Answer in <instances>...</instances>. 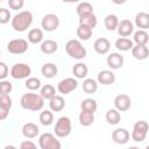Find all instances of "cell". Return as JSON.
Instances as JSON below:
<instances>
[{"label": "cell", "instance_id": "obj_9", "mask_svg": "<svg viewBox=\"0 0 149 149\" xmlns=\"http://www.w3.org/2000/svg\"><path fill=\"white\" fill-rule=\"evenodd\" d=\"M58 26H59V17L52 13L45 14L41 21V27L43 28V30L49 31V33L56 30Z\"/></svg>", "mask_w": 149, "mask_h": 149}, {"label": "cell", "instance_id": "obj_20", "mask_svg": "<svg viewBox=\"0 0 149 149\" xmlns=\"http://www.w3.org/2000/svg\"><path fill=\"white\" fill-rule=\"evenodd\" d=\"M135 24L140 30H146L149 28V14L144 12H140L135 16Z\"/></svg>", "mask_w": 149, "mask_h": 149}, {"label": "cell", "instance_id": "obj_18", "mask_svg": "<svg viewBox=\"0 0 149 149\" xmlns=\"http://www.w3.org/2000/svg\"><path fill=\"white\" fill-rule=\"evenodd\" d=\"M132 55L135 59L139 61H144L148 58L149 55V49L147 45H134L132 48Z\"/></svg>", "mask_w": 149, "mask_h": 149}, {"label": "cell", "instance_id": "obj_21", "mask_svg": "<svg viewBox=\"0 0 149 149\" xmlns=\"http://www.w3.org/2000/svg\"><path fill=\"white\" fill-rule=\"evenodd\" d=\"M57 72H58V68L54 63H44L41 68V73L43 74V77L48 79L54 78L57 74Z\"/></svg>", "mask_w": 149, "mask_h": 149}, {"label": "cell", "instance_id": "obj_44", "mask_svg": "<svg viewBox=\"0 0 149 149\" xmlns=\"http://www.w3.org/2000/svg\"><path fill=\"white\" fill-rule=\"evenodd\" d=\"M8 114H9V111H7V109H5V108L0 107V121L6 120V119H7V116H8Z\"/></svg>", "mask_w": 149, "mask_h": 149}, {"label": "cell", "instance_id": "obj_40", "mask_svg": "<svg viewBox=\"0 0 149 149\" xmlns=\"http://www.w3.org/2000/svg\"><path fill=\"white\" fill-rule=\"evenodd\" d=\"M12 98L9 97V94H6V95H0V107L9 111L12 108Z\"/></svg>", "mask_w": 149, "mask_h": 149}, {"label": "cell", "instance_id": "obj_41", "mask_svg": "<svg viewBox=\"0 0 149 149\" xmlns=\"http://www.w3.org/2000/svg\"><path fill=\"white\" fill-rule=\"evenodd\" d=\"M23 5H24V1H23V0H9V1H8V6H9V8L13 9V10H19V9H21V8L23 7Z\"/></svg>", "mask_w": 149, "mask_h": 149}, {"label": "cell", "instance_id": "obj_46", "mask_svg": "<svg viewBox=\"0 0 149 149\" xmlns=\"http://www.w3.org/2000/svg\"><path fill=\"white\" fill-rule=\"evenodd\" d=\"M127 149H140V148L136 147V146H132V147H129V148H127Z\"/></svg>", "mask_w": 149, "mask_h": 149}, {"label": "cell", "instance_id": "obj_2", "mask_svg": "<svg viewBox=\"0 0 149 149\" xmlns=\"http://www.w3.org/2000/svg\"><path fill=\"white\" fill-rule=\"evenodd\" d=\"M20 105L24 109L38 112L44 106V99L37 93H24L20 99Z\"/></svg>", "mask_w": 149, "mask_h": 149}, {"label": "cell", "instance_id": "obj_42", "mask_svg": "<svg viewBox=\"0 0 149 149\" xmlns=\"http://www.w3.org/2000/svg\"><path fill=\"white\" fill-rule=\"evenodd\" d=\"M9 73L8 65L5 62H0V80H5Z\"/></svg>", "mask_w": 149, "mask_h": 149}, {"label": "cell", "instance_id": "obj_37", "mask_svg": "<svg viewBox=\"0 0 149 149\" xmlns=\"http://www.w3.org/2000/svg\"><path fill=\"white\" fill-rule=\"evenodd\" d=\"M24 85L28 90L30 91H36L38 88H41V80L37 77H29L26 79Z\"/></svg>", "mask_w": 149, "mask_h": 149}, {"label": "cell", "instance_id": "obj_31", "mask_svg": "<svg viewBox=\"0 0 149 149\" xmlns=\"http://www.w3.org/2000/svg\"><path fill=\"white\" fill-rule=\"evenodd\" d=\"M77 36L79 40L81 41H87L92 37V34H93V29L84 26V24H79L78 28H77Z\"/></svg>", "mask_w": 149, "mask_h": 149}, {"label": "cell", "instance_id": "obj_48", "mask_svg": "<svg viewBox=\"0 0 149 149\" xmlns=\"http://www.w3.org/2000/svg\"><path fill=\"white\" fill-rule=\"evenodd\" d=\"M0 55H1V50H0Z\"/></svg>", "mask_w": 149, "mask_h": 149}, {"label": "cell", "instance_id": "obj_7", "mask_svg": "<svg viewBox=\"0 0 149 149\" xmlns=\"http://www.w3.org/2000/svg\"><path fill=\"white\" fill-rule=\"evenodd\" d=\"M9 74L14 79H27L31 74V69L26 63H16L10 68Z\"/></svg>", "mask_w": 149, "mask_h": 149}, {"label": "cell", "instance_id": "obj_19", "mask_svg": "<svg viewBox=\"0 0 149 149\" xmlns=\"http://www.w3.org/2000/svg\"><path fill=\"white\" fill-rule=\"evenodd\" d=\"M49 107L51 112H61L65 107V100L62 95H55L49 100Z\"/></svg>", "mask_w": 149, "mask_h": 149}, {"label": "cell", "instance_id": "obj_10", "mask_svg": "<svg viewBox=\"0 0 149 149\" xmlns=\"http://www.w3.org/2000/svg\"><path fill=\"white\" fill-rule=\"evenodd\" d=\"M77 87H78V81H77V79L71 78V77L65 78V79H62V80L58 83V85H57V90H58V92L62 93V94H69V93H71L72 91H74Z\"/></svg>", "mask_w": 149, "mask_h": 149}, {"label": "cell", "instance_id": "obj_12", "mask_svg": "<svg viewBox=\"0 0 149 149\" xmlns=\"http://www.w3.org/2000/svg\"><path fill=\"white\" fill-rule=\"evenodd\" d=\"M116 30H118V34L121 37H127L128 38V36H130L134 33V24H133V22L130 20L125 19V20L119 21Z\"/></svg>", "mask_w": 149, "mask_h": 149}, {"label": "cell", "instance_id": "obj_33", "mask_svg": "<svg viewBox=\"0 0 149 149\" xmlns=\"http://www.w3.org/2000/svg\"><path fill=\"white\" fill-rule=\"evenodd\" d=\"M121 120L120 112H118L115 108H111L106 112V121L109 125H118Z\"/></svg>", "mask_w": 149, "mask_h": 149}, {"label": "cell", "instance_id": "obj_22", "mask_svg": "<svg viewBox=\"0 0 149 149\" xmlns=\"http://www.w3.org/2000/svg\"><path fill=\"white\" fill-rule=\"evenodd\" d=\"M41 51L45 55H51L58 50V43L54 40H45L41 43Z\"/></svg>", "mask_w": 149, "mask_h": 149}, {"label": "cell", "instance_id": "obj_1", "mask_svg": "<svg viewBox=\"0 0 149 149\" xmlns=\"http://www.w3.org/2000/svg\"><path fill=\"white\" fill-rule=\"evenodd\" d=\"M12 28L15 31L23 33L26 31L33 23V14L29 10H22L16 13L12 17Z\"/></svg>", "mask_w": 149, "mask_h": 149}, {"label": "cell", "instance_id": "obj_13", "mask_svg": "<svg viewBox=\"0 0 149 149\" xmlns=\"http://www.w3.org/2000/svg\"><path fill=\"white\" fill-rule=\"evenodd\" d=\"M130 139V134L126 128H116L112 133V140L116 144H126Z\"/></svg>", "mask_w": 149, "mask_h": 149}, {"label": "cell", "instance_id": "obj_45", "mask_svg": "<svg viewBox=\"0 0 149 149\" xmlns=\"http://www.w3.org/2000/svg\"><path fill=\"white\" fill-rule=\"evenodd\" d=\"M3 149H16V147H14V146H12V144H8V146H6Z\"/></svg>", "mask_w": 149, "mask_h": 149}, {"label": "cell", "instance_id": "obj_5", "mask_svg": "<svg viewBox=\"0 0 149 149\" xmlns=\"http://www.w3.org/2000/svg\"><path fill=\"white\" fill-rule=\"evenodd\" d=\"M38 146L41 149H61L62 144L57 137L51 133H43L38 137Z\"/></svg>", "mask_w": 149, "mask_h": 149}, {"label": "cell", "instance_id": "obj_39", "mask_svg": "<svg viewBox=\"0 0 149 149\" xmlns=\"http://www.w3.org/2000/svg\"><path fill=\"white\" fill-rule=\"evenodd\" d=\"M9 20H12V15H10L9 9H7L5 7H1L0 8V23L6 24V23L9 22Z\"/></svg>", "mask_w": 149, "mask_h": 149}, {"label": "cell", "instance_id": "obj_25", "mask_svg": "<svg viewBox=\"0 0 149 149\" xmlns=\"http://www.w3.org/2000/svg\"><path fill=\"white\" fill-rule=\"evenodd\" d=\"M134 47V43L130 38H127V37H119L116 41H115V48L118 50H121V51H128V50H132V48Z\"/></svg>", "mask_w": 149, "mask_h": 149}, {"label": "cell", "instance_id": "obj_38", "mask_svg": "<svg viewBox=\"0 0 149 149\" xmlns=\"http://www.w3.org/2000/svg\"><path fill=\"white\" fill-rule=\"evenodd\" d=\"M13 90V84L9 80H0V95L9 94Z\"/></svg>", "mask_w": 149, "mask_h": 149}, {"label": "cell", "instance_id": "obj_29", "mask_svg": "<svg viewBox=\"0 0 149 149\" xmlns=\"http://www.w3.org/2000/svg\"><path fill=\"white\" fill-rule=\"evenodd\" d=\"M81 87H83V91L87 94L95 93L97 90H98V81L92 79V78H86V79H84V83H83Z\"/></svg>", "mask_w": 149, "mask_h": 149}, {"label": "cell", "instance_id": "obj_11", "mask_svg": "<svg viewBox=\"0 0 149 149\" xmlns=\"http://www.w3.org/2000/svg\"><path fill=\"white\" fill-rule=\"evenodd\" d=\"M114 107L118 112H126L132 107V99L127 94H118L114 98Z\"/></svg>", "mask_w": 149, "mask_h": 149}, {"label": "cell", "instance_id": "obj_17", "mask_svg": "<svg viewBox=\"0 0 149 149\" xmlns=\"http://www.w3.org/2000/svg\"><path fill=\"white\" fill-rule=\"evenodd\" d=\"M97 80L99 84L102 85H112L115 81V74L109 70H102L98 73Z\"/></svg>", "mask_w": 149, "mask_h": 149}, {"label": "cell", "instance_id": "obj_4", "mask_svg": "<svg viewBox=\"0 0 149 149\" xmlns=\"http://www.w3.org/2000/svg\"><path fill=\"white\" fill-rule=\"evenodd\" d=\"M72 126H71V120L69 116H61L58 118V120L56 121V125L54 127V132L55 135L57 137H68L71 133Z\"/></svg>", "mask_w": 149, "mask_h": 149}, {"label": "cell", "instance_id": "obj_16", "mask_svg": "<svg viewBox=\"0 0 149 149\" xmlns=\"http://www.w3.org/2000/svg\"><path fill=\"white\" fill-rule=\"evenodd\" d=\"M22 135L26 137V139H34L40 133V128L37 125L33 123V122H27L22 126Z\"/></svg>", "mask_w": 149, "mask_h": 149}, {"label": "cell", "instance_id": "obj_3", "mask_svg": "<svg viewBox=\"0 0 149 149\" xmlns=\"http://www.w3.org/2000/svg\"><path fill=\"white\" fill-rule=\"evenodd\" d=\"M65 51L71 58H74L78 61L85 58L87 54L85 47H83V44L78 40H69L65 44Z\"/></svg>", "mask_w": 149, "mask_h": 149}, {"label": "cell", "instance_id": "obj_26", "mask_svg": "<svg viewBox=\"0 0 149 149\" xmlns=\"http://www.w3.org/2000/svg\"><path fill=\"white\" fill-rule=\"evenodd\" d=\"M28 41L33 44L41 43L43 41V31L40 28H33L28 33Z\"/></svg>", "mask_w": 149, "mask_h": 149}, {"label": "cell", "instance_id": "obj_36", "mask_svg": "<svg viewBox=\"0 0 149 149\" xmlns=\"http://www.w3.org/2000/svg\"><path fill=\"white\" fill-rule=\"evenodd\" d=\"M40 122L43 126H50L54 121V114L50 109H44L40 113Z\"/></svg>", "mask_w": 149, "mask_h": 149}, {"label": "cell", "instance_id": "obj_47", "mask_svg": "<svg viewBox=\"0 0 149 149\" xmlns=\"http://www.w3.org/2000/svg\"><path fill=\"white\" fill-rule=\"evenodd\" d=\"M144 149H149V146H147V147H146V148H144Z\"/></svg>", "mask_w": 149, "mask_h": 149}, {"label": "cell", "instance_id": "obj_32", "mask_svg": "<svg viewBox=\"0 0 149 149\" xmlns=\"http://www.w3.org/2000/svg\"><path fill=\"white\" fill-rule=\"evenodd\" d=\"M40 95L44 99V100H50L51 98H54L56 95V90L52 85L50 84H45L41 87L40 90Z\"/></svg>", "mask_w": 149, "mask_h": 149}, {"label": "cell", "instance_id": "obj_6", "mask_svg": "<svg viewBox=\"0 0 149 149\" xmlns=\"http://www.w3.org/2000/svg\"><path fill=\"white\" fill-rule=\"evenodd\" d=\"M148 129H149L148 122L144 121V120H140V121L134 123L133 132H132L130 136L135 142H143L146 140V137H147Z\"/></svg>", "mask_w": 149, "mask_h": 149}, {"label": "cell", "instance_id": "obj_34", "mask_svg": "<svg viewBox=\"0 0 149 149\" xmlns=\"http://www.w3.org/2000/svg\"><path fill=\"white\" fill-rule=\"evenodd\" d=\"M97 23H98V19L94 14H90V15H86L84 17H79V24H84L91 29L95 28Z\"/></svg>", "mask_w": 149, "mask_h": 149}, {"label": "cell", "instance_id": "obj_15", "mask_svg": "<svg viewBox=\"0 0 149 149\" xmlns=\"http://www.w3.org/2000/svg\"><path fill=\"white\" fill-rule=\"evenodd\" d=\"M123 56H121V54L119 52H112L107 56V65L112 69V70H119L122 68L123 65Z\"/></svg>", "mask_w": 149, "mask_h": 149}, {"label": "cell", "instance_id": "obj_35", "mask_svg": "<svg viewBox=\"0 0 149 149\" xmlns=\"http://www.w3.org/2000/svg\"><path fill=\"white\" fill-rule=\"evenodd\" d=\"M94 122V114L87 112H80L79 114V123L84 127H88Z\"/></svg>", "mask_w": 149, "mask_h": 149}, {"label": "cell", "instance_id": "obj_8", "mask_svg": "<svg viewBox=\"0 0 149 149\" xmlns=\"http://www.w3.org/2000/svg\"><path fill=\"white\" fill-rule=\"evenodd\" d=\"M28 50V41L23 38H14L7 43V51L13 55H21Z\"/></svg>", "mask_w": 149, "mask_h": 149}, {"label": "cell", "instance_id": "obj_27", "mask_svg": "<svg viewBox=\"0 0 149 149\" xmlns=\"http://www.w3.org/2000/svg\"><path fill=\"white\" fill-rule=\"evenodd\" d=\"M104 24H105V28L109 31H113L118 28V24H119V19L116 15L114 14H108L105 16L104 19Z\"/></svg>", "mask_w": 149, "mask_h": 149}, {"label": "cell", "instance_id": "obj_28", "mask_svg": "<svg viewBox=\"0 0 149 149\" xmlns=\"http://www.w3.org/2000/svg\"><path fill=\"white\" fill-rule=\"evenodd\" d=\"M149 41V35L146 30H137L134 33V37H133V43L135 42L136 45H147Z\"/></svg>", "mask_w": 149, "mask_h": 149}, {"label": "cell", "instance_id": "obj_30", "mask_svg": "<svg viewBox=\"0 0 149 149\" xmlns=\"http://www.w3.org/2000/svg\"><path fill=\"white\" fill-rule=\"evenodd\" d=\"M80 108L83 112H87V113H93L97 111L98 108V104L94 99H91V98H87V99H84L80 104Z\"/></svg>", "mask_w": 149, "mask_h": 149}, {"label": "cell", "instance_id": "obj_14", "mask_svg": "<svg viewBox=\"0 0 149 149\" xmlns=\"http://www.w3.org/2000/svg\"><path fill=\"white\" fill-rule=\"evenodd\" d=\"M93 48L97 54L99 55H106L111 49V42L106 37H99L94 41Z\"/></svg>", "mask_w": 149, "mask_h": 149}, {"label": "cell", "instance_id": "obj_24", "mask_svg": "<svg viewBox=\"0 0 149 149\" xmlns=\"http://www.w3.org/2000/svg\"><path fill=\"white\" fill-rule=\"evenodd\" d=\"M76 13L79 17H84L86 15H90V14H93V6L90 3V2H80L77 7H76Z\"/></svg>", "mask_w": 149, "mask_h": 149}, {"label": "cell", "instance_id": "obj_43", "mask_svg": "<svg viewBox=\"0 0 149 149\" xmlns=\"http://www.w3.org/2000/svg\"><path fill=\"white\" fill-rule=\"evenodd\" d=\"M20 149H37V147H36V144H35L33 141L26 140V141H22V142H21Z\"/></svg>", "mask_w": 149, "mask_h": 149}, {"label": "cell", "instance_id": "obj_23", "mask_svg": "<svg viewBox=\"0 0 149 149\" xmlns=\"http://www.w3.org/2000/svg\"><path fill=\"white\" fill-rule=\"evenodd\" d=\"M72 73H73V76L77 79H84L87 76V73H88V68H87V65L85 63L79 62V63H77V64L73 65Z\"/></svg>", "mask_w": 149, "mask_h": 149}]
</instances>
